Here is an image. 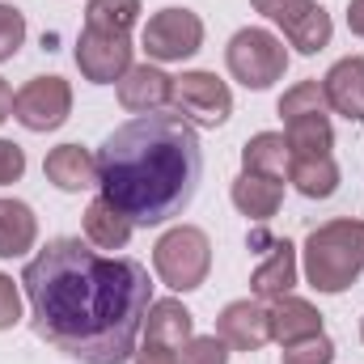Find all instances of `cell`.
Returning a JSON list of instances; mask_svg holds the SVG:
<instances>
[{
	"instance_id": "cell-1",
	"label": "cell",
	"mask_w": 364,
	"mask_h": 364,
	"mask_svg": "<svg viewBox=\"0 0 364 364\" xmlns=\"http://www.w3.org/2000/svg\"><path fill=\"white\" fill-rule=\"evenodd\" d=\"M34 335L81 364H127L153 305L149 267L97 255L81 237L47 242L21 272Z\"/></svg>"
},
{
	"instance_id": "cell-2",
	"label": "cell",
	"mask_w": 364,
	"mask_h": 364,
	"mask_svg": "<svg viewBox=\"0 0 364 364\" xmlns=\"http://www.w3.org/2000/svg\"><path fill=\"white\" fill-rule=\"evenodd\" d=\"M203 178V149L182 114H136L97 149V186L132 225H166L186 212Z\"/></svg>"
},
{
	"instance_id": "cell-3",
	"label": "cell",
	"mask_w": 364,
	"mask_h": 364,
	"mask_svg": "<svg viewBox=\"0 0 364 364\" xmlns=\"http://www.w3.org/2000/svg\"><path fill=\"white\" fill-rule=\"evenodd\" d=\"M364 272V220L339 216L305 237V279L318 292H348Z\"/></svg>"
},
{
	"instance_id": "cell-4",
	"label": "cell",
	"mask_w": 364,
	"mask_h": 364,
	"mask_svg": "<svg viewBox=\"0 0 364 364\" xmlns=\"http://www.w3.org/2000/svg\"><path fill=\"white\" fill-rule=\"evenodd\" d=\"M153 267L161 275V284H170L174 292L199 288L208 279V267H212V242H208V233L195 229V225H174L153 246Z\"/></svg>"
},
{
	"instance_id": "cell-5",
	"label": "cell",
	"mask_w": 364,
	"mask_h": 364,
	"mask_svg": "<svg viewBox=\"0 0 364 364\" xmlns=\"http://www.w3.org/2000/svg\"><path fill=\"white\" fill-rule=\"evenodd\" d=\"M225 64H229L233 81H242L246 90H272L288 68V51H284V38H275L272 30L246 26L229 38Z\"/></svg>"
},
{
	"instance_id": "cell-6",
	"label": "cell",
	"mask_w": 364,
	"mask_h": 364,
	"mask_svg": "<svg viewBox=\"0 0 364 364\" xmlns=\"http://www.w3.org/2000/svg\"><path fill=\"white\" fill-rule=\"evenodd\" d=\"M174 110L195 127H220L233 114V93L216 73H182L174 77Z\"/></svg>"
},
{
	"instance_id": "cell-7",
	"label": "cell",
	"mask_w": 364,
	"mask_h": 364,
	"mask_svg": "<svg viewBox=\"0 0 364 364\" xmlns=\"http://www.w3.org/2000/svg\"><path fill=\"white\" fill-rule=\"evenodd\" d=\"M73 114V85L64 77H34L13 93V119L30 132H55Z\"/></svg>"
},
{
	"instance_id": "cell-8",
	"label": "cell",
	"mask_w": 364,
	"mask_h": 364,
	"mask_svg": "<svg viewBox=\"0 0 364 364\" xmlns=\"http://www.w3.org/2000/svg\"><path fill=\"white\" fill-rule=\"evenodd\" d=\"M203 47V21L191 9H161L144 26V51L157 64H178Z\"/></svg>"
},
{
	"instance_id": "cell-9",
	"label": "cell",
	"mask_w": 364,
	"mask_h": 364,
	"mask_svg": "<svg viewBox=\"0 0 364 364\" xmlns=\"http://www.w3.org/2000/svg\"><path fill=\"white\" fill-rule=\"evenodd\" d=\"M77 68L93 85L123 81L132 68V34H102V30H81L77 38Z\"/></svg>"
},
{
	"instance_id": "cell-10",
	"label": "cell",
	"mask_w": 364,
	"mask_h": 364,
	"mask_svg": "<svg viewBox=\"0 0 364 364\" xmlns=\"http://www.w3.org/2000/svg\"><path fill=\"white\" fill-rule=\"evenodd\" d=\"M216 335L233 348V352H259L267 339H272V326H267V309L259 301H233L220 309L216 318Z\"/></svg>"
},
{
	"instance_id": "cell-11",
	"label": "cell",
	"mask_w": 364,
	"mask_h": 364,
	"mask_svg": "<svg viewBox=\"0 0 364 364\" xmlns=\"http://www.w3.org/2000/svg\"><path fill=\"white\" fill-rule=\"evenodd\" d=\"M174 97V77H166L157 64H132L119 81V102L132 114H153Z\"/></svg>"
},
{
	"instance_id": "cell-12",
	"label": "cell",
	"mask_w": 364,
	"mask_h": 364,
	"mask_svg": "<svg viewBox=\"0 0 364 364\" xmlns=\"http://www.w3.org/2000/svg\"><path fill=\"white\" fill-rule=\"evenodd\" d=\"M322 90H326V106L335 114H343L348 123H364V55L339 60L322 77Z\"/></svg>"
},
{
	"instance_id": "cell-13",
	"label": "cell",
	"mask_w": 364,
	"mask_h": 364,
	"mask_svg": "<svg viewBox=\"0 0 364 364\" xmlns=\"http://www.w3.org/2000/svg\"><path fill=\"white\" fill-rule=\"evenodd\" d=\"M267 326H272V339L279 343V348H292V343H301V339L322 335V314H318L309 301H301V296L288 292V296L272 301Z\"/></svg>"
},
{
	"instance_id": "cell-14",
	"label": "cell",
	"mask_w": 364,
	"mask_h": 364,
	"mask_svg": "<svg viewBox=\"0 0 364 364\" xmlns=\"http://www.w3.org/2000/svg\"><path fill=\"white\" fill-rule=\"evenodd\" d=\"M292 284H296V250H292V242H267L263 263L250 275V292L259 301H279V296L292 292Z\"/></svg>"
},
{
	"instance_id": "cell-15",
	"label": "cell",
	"mask_w": 364,
	"mask_h": 364,
	"mask_svg": "<svg viewBox=\"0 0 364 364\" xmlns=\"http://www.w3.org/2000/svg\"><path fill=\"white\" fill-rule=\"evenodd\" d=\"M43 174L60 191H90V186H97V157L81 144H60L47 153Z\"/></svg>"
},
{
	"instance_id": "cell-16",
	"label": "cell",
	"mask_w": 364,
	"mask_h": 364,
	"mask_svg": "<svg viewBox=\"0 0 364 364\" xmlns=\"http://www.w3.org/2000/svg\"><path fill=\"white\" fill-rule=\"evenodd\" d=\"M233 208L246 216V220H272L275 212H279V199H284V182L279 178H263V174H237L233 178Z\"/></svg>"
},
{
	"instance_id": "cell-17",
	"label": "cell",
	"mask_w": 364,
	"mask_h": 364,
	"mask_svg": "<svg viewBox=\"0 0 364 364\" xmlns=\"http://www.w3.org/2000/svg\"><path fill=\"white\" fill-rule=\"evenodd\" d=\"M195 335V318L182 301H153L149 314H144V343H161V348H174Z\"/></svg>"
},
{
	"instance_id": "cell-18",
	"label": "cell",
	"mask_w": 364,
	"mask_h": 364,
	"mask_svg": "<svg viewBox=\"0 0 364 364\" xmlns=\"http://www.w3.org/2000/svg\"><path fill=\"white\" fill-rule=\"evenodd\" d=\"M284 140H288V153H292V157H326V153L335 149L331 110L284 119Z\"/></svg>"
},
{
	"instance_id": "cell-19",
	"label": "cell",
	"mask_w": 364,
	"mask_h": 364,
	"mask_svg": "<svg viewBox=\"0 0 364 364\" xmlns=\"http://www.w3.org/2000/svg\"><path fill=\"white\" fill-rule=\"evenodd\" d=\"M132 220L106 199V195H97L90 208H85V237H90L93 250H123L127 242H132Z\"/></svg>"
},
{
	"instance_id": "cell-20",
	"label": "cell",
	"mask_w": 364,
	"mask_h": 364,
	"mask_svg": "<svg viewBox=\"0 0 364 364\" xmlns=\"http://www.w3.org/2000/svg\"><path fill=\"white\" fill-rule=\"evenodd\" d=\"M288 166H292V153H288V140L279 132H259L246 140L242 149V170L246 174H263V178H288Z\"/></svg>"
},
{
	"instance_id": "cell-21",
	"label": "cell",
	"mask_w": 364,
	"mask_h": 364,
	"mask_svg": "<svg viewBox=\"0 0 364 364\" xmlns=\"http://www.w3.org/2000/svg\"><path fill=\"white\" fill-rule=\"evenodd\" d=\"M38 237V220L30 212V203L21 199H0V259H17L34 246Z\"/></svg>"
},
{
	"instance_id": "cell-22",
	"label": "cell",
	"mask_w": 364,
	"mask_h": 364,
	"mask_svg": "<svg viewBox=\"0 0 364 364\" xmlns=\"http://www.w3.org/2000/svg\"><path fill=\"white\" fill-rule=\"evenodd\" d=\"M288 178L305 199H331L339 191V166H335L331 153L326 157H292Z\"/></svg>"
},
{
	"instance_id": "cell-23",
	"label": "cell",
	"mask_w": 364,
	"mask_h": 364,
	"mask_svg": "<svg viewBox=\"0 0 364 364\" xmlns=\"http://www.w3.org/2000/svg\"><path fill=\"white\" fill-rule=\"evenodd\" d=\"M331 34H335V26H331V13H326L322 4H314V9L301 13L292 26H284V38H288L301 55H318L322 47H331Z\"/></svg>"
},
{
	"instance_id": "cell-24",
	"label": "cell",
	"mask_w": 364,
	"mask_h": 364,
	"mask_svg": "<svg viewBox=\"0 0 364 364\" xmlns=\"http://www.w3.org/2000/svg\"><path fill=\"white\" fill-rule=\"evenodd\" d=\"M136 21H140V0H90L85 4V30L132 34Z\"/></svg>"
},
{
	"instance_id": "cell-25",
	"label": "cell",
	"mask_w": 364,
	"mask_h": 364,
	"mask_svg": "<svg viewBox=\"0 0 364 364\" xmlns=\"http://www.w3.org/2000/svg\"><path fill=\"white\" fill-rule=\"evenodd\" d=\"M318 110H331L326 106V90L322 81H301L279 97V119H296V114H318Z\"/></svg>"
},
{
	"instance_id": "cell-26",
	"label": "cell",
	"mask_w": 364,
	"mask_h": 364,
	"mask_svg": "<svg viewBox=\"0 0 364 364\" xmlns=\"http://www.w3.org/2000/svg\"><path fill=\"white\" fill-rule=\"evenodd\" d=\"M178 364H229V343L220 335H191L178 348Z\"/></svg>"
},
{
	"instance_id": "cell-27",
	"label": "cell",
	"mask_w": 364,
	"mask_h": 364,
	"mask_svg": "<svg viewBox=\"0 0 364 364\" xmlns=\"http://www.w3.org/2000/svg\"><path fill=\"white\" fill-rule=\"evenodd\" d=\"M26 43V17L13 4H0V64L13 60Z\"/></svg>"
},
{
	"instance_id": "cell-28",
	"label": "cell",
	"mask_w": 364,
	"mask_h": 364,
	"mask_svg": "<svg viewBox=\"0 0 364 364\" xmlns=\"http://www.w3.org/2000/svg\"><path fill=\"white\" fill-rule=\"evenodd\" d=\"M335 360V343L326 335H314V339H301L292 348H284V364H331Z\"/></svg>"
},
{
	"instance_id": "cell-29",
	"label": "cell",
	"mask_w": 364,
	"mask_h": 364,
	"mask_svg": "<svg viewBox=\"0 0 364 364\" xmlns=\"http://www.w3.org/2000/svg\"><path fill=\"white\" fill-rule=\"evenodd\" d=\"M250 4H255V13L272 17L279 30H284V26H292L301 13H309V9H314V0H250Z\"/></svg>"
},
{
	"instance_id": "cell-30",
	"label": "cell",
	"mask_w": 364,
	"mask_h": 364,
	"mask_svg": "<svg viewBox=\"0 0 364 364\" xmlns=\"http://www.w3.org/2000/svg\"><path fill=\"white\" fill-rule=\"evenodd\" d=\"M17 322H21V292H17L13 275L0 272V331H9Z\"/></svg>"
},
{
	"instance_id": "cell-31",
	"label": "cell",
	"mask_w": 364,
	"mask_h": 364,
	"mask_svg": "<svg viewBox=\"0 0 364 364\" xmlns=\"http://www.w3.org/2000/svg\"><path fill=\"white\" fill-rule=\"evenodd\" d=\"M21 174H26V153L13 140H0V186L4 182H17Z\"/></svg>"
},
{
	"instance_id": "cell-32",
	"label": "cell",
	"mask_w": 364,
	"mask_h": 364,
	"mask_svg": "<svg viewBox=\"0 0 364 364\" xmlns=\"http://www.w3.org/2000/svg\"><path fill=\"white\" fill-rule=\"evenodd\" d=\"M136 364H178V352L174 348H161V343H144L136 352Z\"/></svg>"
},
{
	"instance_id": "cell-33",
	"label": "cell",
	"mask_w": 364,
	"mask_h": 364,
	"mask_svg": "<svg viewBox=\"0 0 364 364\" xmlns=\"http://www.w3.org/2000/svg\"><path fill=\"white\" fill-rule=\"evenodd\" d=\"M348 30H352L356 38H364V0H352V4H348Z\"/></svg>"
},
{
	"instance_id": "cell-34",
	"label": "cell",
	"mask_w": 364,
	"mask_h": 364,
	"mask_svg": "<svg viewBox=\"0 0 364 364\" xmlns=\"http://www.w3.org/2000/svg\"><path fill=\"white\" fill-rule=\"evenodd\" d=\"M9 114H13V90H9V81L0 77V123H4Z\"/></svg>"
},
{
	"instance_id": "cell-35",
	"label": "cell",
	"mask_w": 364,
	"mask_h": 364,
	"mask_svg": "<svg viewBox=\"0 0 364 364\" xmlns=\"http://www.w3.org/2000/svg\"><path fill=\"white\" fill-rule=\"evenodd\" d=\"M360 339H364V322H360Z\"/></svg>"
}]
</instances>
